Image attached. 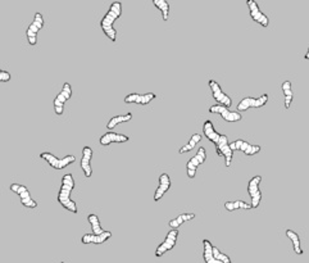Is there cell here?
Masks as SVG:
<instances>
[{"mask_svg": "<svg viewBox=\"0 0 309 263\" xmlns=\"http://www.w3.org/2000/svg\"><path fill=\"white\" fill-rule=\"evenodd\" d=\"M43 26H44L43 14H41L40 12H36L34 16V21L31 22V25L28 26L27 31H26L30 45H35V44L37 43V32L40 31L41 28H43Z\"/></svg>", "mask_w": 309, "mask_h": 263, "instance_id": "11", "label": "cell"}, {"mask_svg": "<svg viewBox=\"0 0 309 263\" xmlns=\"http://www.w3.org/2000/svg\"><path fill=\"white\" fill-rule=\"evenodd\" d=\"M209 112L210 113H217V115H220L226 122H239L241 121V118H243L240 112L230 111L227 107L220 104L212 105L209 108Z\"/></svg>", "mask_w": 309, "mask_h": 263, "instance_id": "9", "label": "cell"}, {"mask_svg": "<svg viewBox=\"0 0 309 263\" xmlns=\"http://www.w3.org/2000/svg\"><path fill=\"white\" fill-rule=\"evenodd\" d=\"M71 96H72V87L68 82H65V84L63 85L62 90H61V93L56 96V99L53 102L54 103V111H56L57 115L58 116L62 115L63 111H64L65 102H67Z\"/></svg>", "mask_w": 309, "mask_h": 263, "instance_id": "10", "label": "cell"}, {"mask_svg": "<svg viewBox=\"0 0 309 263\" xmlns=\"http://www.w3.org/2000/svg\"><path fill=\"white\" fill-rule=\"evenodd\" d=\"M10 80V73L8 71H0V81L1 82H8Z\"/></svg>", "mask_w": 309, "mask_h": 263, "instance_id": "32", "label": "cell"}, {"mask_svg": "<svg viewBox=\"0 0 309 263\" xmlns=\"http://www.w3.org/2000/svg\"><path fill=\"white\" fill-rule=\"evenodd\" d=\"M209 87L212 90V95H213L214 100L217 102V104L225 105L227 108H230L232 105V99L230 98L227 94H225L221 89V86L218 85V82H216L214 80H209Z\"/></svg>", "mask_w": 309, "mask_h": 263, "instance_id": "14", "label": "cell"}, {"mask_svg": "<svg viewBox=\"0 0 309 263\" xmlns=\"http://www.w3.org/2000/svg\"><path fill=\"white\" fill-rule=\"evenodd\" d=\"M282 91H284V96H285V108L289 109L294 99V94H293V89H291L290 81L286 80L282 82Z\"/></svg>", "mask_w": 309, "mask_h": 263, "instance_id": "25", "label": "cell"}, {"mask_svg": "<svg viewBox=\"0 0 309 263\" xmlns=\"http://www.w3.org/2000/svg\"><path fill=\"white\" fill-rule=\"evenodd\" d=\"M200 140H201L200 133H194V135H192V136H191V139L189 140V142H187V144H185V145H184L183 148L180 149L179 153H180V154H184V153L190 152L191 149H194L195 146H196V144H198V142L200 141Z\"/></svg>", "mask_w": 309, "mask_h": 263, "instance_id": "30", "label": "cell"}, {"mask_svg": "<svg viewBox=\"0 0 309 263\" xmlns=\"http://www.w3.org/2000/svg\"><path fill=\"white\" fill-rule=\"evenodd\" d=\"M304 59H306V61H309V48H308V50H307L306 56H304Z\"/></svg>", "mask_w": 309, "mask_h": 263, "instance_id": "33", "label": "cell"}, {"mask_svg": "<svg viewBox=\"0 0 309 263\" xmlns=\"http://www.w3.org/2000/svg\"><path fill=\"white\" fill-rule=\"evenodd\" d=\"M61 263H64V262H61Z\"/></svg>", "mask_w": 309, "mask_h": 263, "instance_id": "34", "label": "cell"}, {"mask_svg": "<svg viewBox=\"0 0 309 263\" xmlns=\"http://www.w3.org/2000/svg\"><path fill=\"white\" fill-rule=\"evenodd\" d=\"M171 188V179L167 174H162L159 176V185H158L157 190L154 193V200L155 201H159L162 198H163V195L170 190Z\"/></svg>", "mask_w": 309, "mask_h": 263, "instance_id": "19", "label": "cell"}, {"mask_svg": "<svg viewBox=\"0 0 309 263\" xmlns=\"http://www.w3.org/2000/svg\"><path fill=\"white\" fill-rule=\"evenodd\" d=\"M10 190L13 193H17L21 198V203L22 205H25L27 208H36L37 207V201L34 200L30 195V192L26 188L25 185H19V184H12L10 185Z\"/></svg>", "mask_w": 309, "mask_h": 263, "instance_id": "12", "label": "cell"}, {"mask_svg": "<svg viewBox=\"0 0 309 263\" xmlns=\"http://www.w3.org/2000/svg\"><path fill=\"white\" fill-rule=\"evenodd\" d=\"M213 256L217 261H220V262H222V263H232L229 256L223 254L217 247H213Z\"/></svg>", "mask_w": 309, "mask_h": 263, "instance_id": "31", "label": "cell"}, {"mask_svg": "<svg viewBox=\"0 0 309 263\" xmlns=\"http://www.w3.org/2000/svg\"><path fill=\"white\" fill-rule=\"evenodd\" d=\"M260 181H262V176L257 175V176L251 177L250 181L247 183V193L250 195L251 207L253 208L259 207V203L262 200V192L259 189Z\"/></svg>", "mask_w": 309, "mask_h": 263, "instance_id": "5", "label": "cell"}, {"mask_svg": "<svg viewBox=\"0 0 309 263\" xmlns=\"http://www.w3.org/2000/svg\"><path fill=\"white\" fill-rule=\"evenodd\" d=\"M130 140V137L126 136V135H122V133L113 132V131H108L105 132L103 136H100L99 141L102 145L107 146L109 144H113V142H126Z\"/></svg>", "mask_w": 309, "mask_h": 263, "instance_id": "18", "label": "cell"}, {"mask_svg": "<svg viewBox=\"0 0 309 263\" xmlns=\"http://www.w3.org/2000/svg\"><path fill=\"white\" fill-rule=\"evenodd\" d=\"M268 102V94H262L259 98H244L238 104V112H245L249 108H262Z\"/></svg>", "mask_w": 309, "mask_h": 263, "instance_id": "8", "label": "cell"}, {"mask_svg": "<svg viewBox=\"0 0 309 263\" xmlns=\"http://www.w3.org/2000/svg\"><path fill=\"white\" fill-rule=\"evenodd\" d=\"M153 4H154L158 9L162 12L163 21H168V16H170V4H168L167 0H153Z\"/></svg>", "mask_w": 309, "mask_h": 263, "instance_id": "29", "label": "cell"}, {"mask_svg": "<svg viewBox=\"0 0 309 263\" xmlns=\"http://www.w3.org/2000/svg\"><path fill=\"white\" fill-rule=\"evenodd\" d=\"M131 120H132V113L118 115V116H116V117H113V118H111V120H109V122L107 124V129L112 130V129L117 126V125L124 124V122H128V121H131Z\"/></svg>", "mask_w": 309, "mask_h": 263, "instance_id": "26", "label": "cell"}, {"mask_svg": "<svg viewBox=\"0 0 309 263\" xmlns=\"http://www.w3.org/2000/svg\"><path fill=\"white\" fill-rule=\"evenodd\" d=\"M286 236H288V238L291 240V243H293L294 252H295L298 256H302L304 252H303V249H302V245H300L299 235H298L297 232L294 231V230L289 229V230H286Z\"/></svg>", "mask_w": 309, "mask_h": 263, "instance_id": "23", "label": "cell"}, {"mask_svg": "<svg viewBox=\"0 0 309 263\" xmlns=\"http://www.w3.org/2000/svg\"><path fill=\"white\" fill-rule=\"evenodd\" d=\"M91 158H93V149L90 146H84L82 149V157H81V168L84 171L86 177H91L93 168H91Z\"/></svg>", "mask_w": 309, "mask_h": 263, "instance_id": "17", "label": "cell"}, {"mask_svg": "<svg viewBox=\"0 0 309 263\" xmlns=\"http://www.w3.org/2000/svg\"><path fill=\"white\" fill-rule=\"evenodd\" d=\"M205 159H207V152H205V148L201 146V148L198 149V153L186 163V172H187V176L190 179H194L195 175H196V170L200 164L204 163Z\"/></svg>", "mask_w": 309, "mask_h": 263, "instance_id": "6", "label": "cell"}, {"mask_svg": "<svg viewBox=\"0 0 309 263\" xmlns=\"http://www.w3.org/2000/svg\"><path fill=\"white\" fill-rule=\"evenodd\" d=\"M121 16H122V3L121 1H113L111 4V6H109L108 12L105 13V16L100 21V27H102L103 32L113 43L117 39V31H116V28L113 25H115V22Z\"/></svg>", "mask_w": 309, "mask_h": 263, "instance_id": "1", "label": "cell"}, {"mask_svg": "<svg viewBox=\"0 0 309 263\" xmlns=\"http://www.w3.org/2000/svg\"><path fill=\"white\" fill-rule=\"evenodd\" d=\"M225 208L227 210H235V209H251V204H247L244 200H235V201H226Z\"/></svg>", "mask_w": 309, "mask_h": 263, "instance_id": "28", "label": "cell"}, {"mask_svg": "<svg viewBox=\"0 0 309 263\" xmlns=\"http://www.w3.org/2000/svg\"><path fill=\"white\" fill-rule=\"evenodd\" d=\"M155 94L154 93H146V94H136V93H131L128 95H126L124 98V103L127 104H141V105H146L149 104L150 102L155 99Z\"/></svg>", "mask_w": 309, "mask_h": 263, "instance_id": "16", "label": "cell"}, {"mask_svg": "<svg viewBox=\"0 0 309 263\" xmlns=\"http://www.w3.org/2000/svg\"><path fill=\"white\" fill-rule=\"evenodd\" d=\"M177 238H179V230L172 229L171 231L167 232V236L163 240V243L157 247V251H155V257H162L163 254H166L167 252L172 251L175 245H176Z\"/></svg>", "mask_w": 309, "mask_h": 263, "instance_id": "7", "label": "cell"}, {"mask_svg": "<svg viewBox=\"0 0 309 263\" xmlns=\"http://www.w3.org/2000/svg\"><path fill=\"white\" fill-rule=\"evenodd\" d=\"M203 258H204L205 263H222L220 261H217L213 256V244L208 240V239H204L203 240Z\"/></svg>", "mask_w": 309, "mask_h": 263, "instance_id": "22", "label": "cell"}, {"mask_svg": "<svg viewBox=\"0 0 309 263\" xmlns=\"http://www.w3.org/2000/svg\"><path fill=\"white\" fill-rule=\"evenodd\" d=\"M216 152L217 154L225 158V166L230 167L232 162V157H234V150L230 146L229 137L226 135H221V139L216 144Z\"/></svg>", "mask_w": 309, "mask_h": 263, "instance_id": "4", "label": "cell"}, {"mask_svg": "<svg viewBox=\"0 0 309 263\" xmlns=\"http://www.w3.org/2000/svg\"><path fill=\"white\" fill-rule=\"evenodd\" d=\"M74 179L72 176V174H67L62 177V185H61V189H59L58 197H57V200L63 208H65L67 210L72 212V213H77V204L76 201L71 198V193L74 189Z\"/></svg>", "mask_w": 309, "mask_h": 263, "instance_id": "2", "label": "cell"}, {"mask_svg": "<svg viewBox=\"0 0 309 263\" xmlns=\"http://www.w3.org/2000/svg\"><path fill=\"white\" fill-rule=\"evenodd\" d=\"M230 146H231L232 150H240V152H243L247 155L257 154V153L260 152V149H262L259 145H254V144H250V142L241 139L230 142Z\"/></svg>", "mask_w": 309, "mask_h": 263, "instance_id": "15", "label": "cell"}, {"mask_svg": "<svg viewBox=\"0 0 309 263\" xmlns=\"http://www.w3.org/2000/svg\"><path fill=\"white\" fill-rule=\"evenodd\" d=\"M87 220H89L90 225H91L93 234H95V235H103V234H104L105 230H103V227L100 226V221L96 214L94 213L89 214V216H87Z\"/></svg>", "mask_w": 309, "mask_h": 263, "instance_id": "27", "label": "cell"}, {"mask_svg": "<svg viewBox=\"0 0 309 263\" xmlns=\"http://www.w3.org/2000/svg\"><path fill=\"white\" fill-rule=\"evenodd\" d=\"M247 8H249V12H250L251 19L257 22V23H259V25L263 26V27H268V25H269L268 17H267L266 14L260 10L257 1H255V0H247Z\"/></svg>", "mask_w": 309, "mask_h": 263, "instance_id": "13", "label": "cell"}, {"mask_svg": "<svg viewBox=\"0 0 309 263\" xmlns=\"http://www.w3.org/2000/svg\"><path fill=\"white\" fill-rule=\"evenodd\" d=\"M40 158L44 159V161H47L48 163H49L53 168H56V170H63V168L68 167L69 164H72L76 161V157H74L73 154H67L63 158H57L56 155L48 152L41 153Z\"/></svg>", "mask_w": 309, "mask_h": 263, "instance_id": "3", "label": "cell"}, {"mask_svg": "<svg viewBox=\"0 0 309 263\" xmlns=\"http://www.w3.org/2000/svg\"><path fill=\"white\" fill-rule=\"evenodd\" d=\"M195 218V214L194 213H183L177 216L176 218H173V220L170 221V226L175 230H179V227L181 225H184L185 222L190 220H194Z\"/></svg>", "mask_w": 309, "mask_h": 263, "instance_id": "24", "label": "cell"}, {"mask_svg": "<svg viewBox=\"0 0 309 263\" xmlns=\"http://www.w3.org/2000/svg\"><path fill=\"white\" fill-rule=\"evenodd\" d=\"M203 132H204L205 137H207L209 141H212L216 145L218 140L221 139V135L222 133H218L216 130H214V126H213V122L210 121V120H207L203 125Z\"/></svg>", "mask_w": 309, "mask_h": 263, "instance_id": "21", "label": "cell"}, {"mask_svg": "<svg viewBox=\"0 0 309 263\" xmlns=\"http://www.w3.org/2000/svg\"><path fill=\"white\" fill-rule=\"evenodd\" d=\"M112 232L111 231H105L103 235H95V234H85L82 238H81V243L82 244H103L105 243L108 239H111Z\"/></svg>", "mask_w": 309, "mask_h": 263, "instance_id": "20", "label": "cell"}]
</instances>
